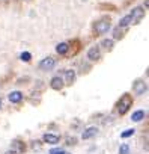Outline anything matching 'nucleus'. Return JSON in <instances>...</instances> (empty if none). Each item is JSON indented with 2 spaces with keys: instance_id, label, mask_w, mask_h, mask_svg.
Instances as JSON below:
<instances>
[{
  "instance_id": "1",
  "label": "nucleus",
  "mask_w": 149,
  "mask_h": 154,
  "mask_svg": "<svg viewBox=\"0 0 149 154\" xmlns=\"http://www.w3.org/2000/svg\"><path fill=\"white\" fill-rule=\"evenodd\" d=\"M133 106V97L130 94H124L119 101H118V113L119 115H125Z\"/></svg>"
},
{
  "instance_id": "2",
  "label": "nucleus",
  "mask_w": 149,
  "mask_h": 154,
  "mask_svg": "<svg viewBox=\"0 0 149 154\" xmlns=\"http://www.w3.org/2000/svg\"><path fill=\"white\" fill-rule=\"evenodd\" d=\"M110 27H112L110 18H101V20H98V21L95 23L94 30H95L97 35H104V33H107V32L110 30Z\"/></svg>"
},
{
  "instance_id": "3",
  "label": "nucleus",
  "mask_w": 149,
  "mask_h": 154,
  "mask_svg": "<svg viewBox=\"0 0 149 154\" xmlns=\"http://www.w3.org/2000/svg\"><path fill=\"white\" fill-rule=\"evenodd\" d=\"M130 17H131V23H133V24H139V23L143 20V17H145V9L140 8V6H137V8H134V9L131 11Z\"/></svg>"
},
{
  "instance_id": "4",
  "label": "nucleus",
  "mask_w": 149,
  "mask_h": 154,
  "mask_svg": "<svg viewBox=\"0 0 149 154\" xmlns=\"http://www.w3.org/2000/svg\"><path fill=\"white\" fill-rule=\"evenodd\" d=\"M54 65H56V60L51 57V56H47V57H44L41 62H39V69H42V71H51L53 68H54Z\"/></svg>"
},
{
  "instance_id": "5",
  "label": "nucleus",
  "mask_w": 149,
  "mask_h": 154,
  "mask_svg": "<svg viewBox=\"0 0 149 154\" xmlns=\"http://www.w3.org/2000/svg\"><path fill=\"white\" fill-rule=\"evenodd\" d=\"M26 151V143L21 140H14L9 148V154H23Z\"/></svg>"
},
{
  "instance_id": "6",
  "label": "nucleus",
  "mask_w": 149,
  "mask_h": 154,
  "mask_svg": "<svg viewBox=\"0 0 149 154\" xmlns=\"http://www.w3.org/2000/svg\"><path fill=\"white\" fill-rule=\"evenodd\" d=\"M133 91H134V94H137V95H143V94L148 91V85H146V82L142 80V79L136 80L134 85H133Z\"/></svg>"
},
{
  "instance_id": "7",
  "label": "nucleus",
  "mask_w": 149,
  "mask_h": 154,
  "mask_svg": "<svg viewBox=\"0 0 149 154\" xmlns=\"http://www.w3.org/2000/svg\"><path fill=\"white\" fill-rule=\"evenodd\" d=\"M88 59L91 62H98L101 59V50H100L98 45H94L88 50Z\"/></svg>"
},
{
  "instance_id": "8",
  "label": "nucleus",
  "mask_w": 149,
  "mask_h": 154,
  "mask_svg": "<svg viewBox=\"0 0 149 154\" xmlns=\"http://www.w3.org/2000/svg\"><path fill=\"white\" fill-rule=\"evenodd\" d=\"M50 86H51V89H54V91H62L63 86H65L63 79H62L60 75H54L53 79L50 80Z\"/></svg>"
},
{
  "instance_id": "9",
  "label": "nucleus",
  "mask_w": 149,
  "mask_h": 154,
  "mask_svg": "<svg viewBox=\"0 0 149 154\" xmlns=\"http://www.w3.org/2000/svg\"><path fill=\"white\" fill-rule=\"evenodd\" d=\"M76 71L74 69H66L65 71V79H63V83L65 85H72L74 82H76Z\"/></svg>"
},
{
  "instance_id": "10",
  "label": "nucleus",
  "mask_w": 149,
  "mask_h": 154,
  "mask_svg": "<svg viewBox=\"0 0 149 154\" xmlns=\"http://www.w3.org/2000/svg\"><path fill=\"white\" fill-rule=\"evenodd\" d=\"M42 140H44L45 143H50V145H56V143H59V140H60V137H59L57 134H51V133H45V134L42 136Z\"/></svg>"
},
{
  "instance_id": "11",
  "label": "nucleus",
  "mask_w": 149,
  "mask_h": 154,
  "mask_svg": "<svg viewBox=\"0 0 149 154\" xmlns=\"http://www.w3.org/2000/svg\"><path fill=\"white\" fill-rule=\"evenodd\" d=\"M98 134V128L97 127H88L83 133H82V137L86 140V139H91V137H94V136H97Z\"/></svg>"
},
{
  "instance_id": "12",
  "label": "nucleus",
  "mask_w": 149,
  "mask_h": 154,
  "mask_svg": "<svg viewBox=\"0 0 149 154\" xmlns=\"http://www.w3.org/2000/svg\"><path fill=\"white\" fill-rule=\"evenodd\" d=\"M8 98H9L11 103H20V101L23 100V92H20V91H14V92H11V94L8 95Z\"/></svg>"
},
{
  "instance_id": "13",
  "label": "nucleus",
  "mask_w": 149,
  "mask_h": 154,
  "mask_svg": "<svg viewBox=\"0 0 149 154\" xmlns=\"http://www.w3.org/2000/svg\"><path fill=\"white\" fill-rule=\"evenodd\" d=\"M68 50H69V44H68V42H60V44L56 45V51H57L59 54H66Z\"/></svg>"
},
{
  "instance_id": "14",
  "label": "nucleus",
  "mask_w": 149,
  "mask_h": 154,
  "mask_svg": "<svg viewBox=\"0 0 149 154\" xmlns=\"http://www.w3.org/2000/svg\"><path fill=\"white\" fill-rule=\"evenodd\" d=\"M145 116H146V112H145V110H136V112L131 115V119H133L134 122H140Z\"/></svg>"
},
{
  "instance_id": "15",
  "label": "nucleus",
  "mask_w": 149,
  "mask_h": 154,
  "mask_svg": "<svg viewBox=\"0 0 149 154\" xmlns=\"http://www.w3.org/2000/svg\"><path fill=\"white\" fill-rule=\"evenodd\" d=\"M101 45H103V48H104L106 51H112V50H113V45H115V41L107 38V39H103Z\"/></svg>"
},
{
  "instance_id": "16",
  "label": "nucleus",
  "mask_w": 149,
  "mask_h": 154,
  "mask_svg": "<svg viewBox=\"0 0 149 154\" xmlns=\"http://www.w3.org/2000/svg\"><path fill=\"white\" fill-rule=\"evenodd\" d=\"M124 33H125V29H122V27H119V26H116V27L113 29V38H115V39H122V38H124Z\"/></svg>"
},
{
  "instance_id": "17",
  "label": "nucleus",
  "mask_w": 149,
  "mask_h": 154,
  "mask_svg": "<svg viewBox=\"0 0 149 154\" xmlns=\"http://www.w3.org/2000/svg\"><path fill=\"white\" fill-rule=\"evenodd\" d=\"M128 24H131V17H130V14H128V15H125V17H122L118 26H119V27H122V29H125Z\"/></svg>"
},
{
  "instance_id": "18",
  "label": "nucleus",
  "mask_w": 149,
  "mask_h": 154,
  "mask_svg": "<svg viewBox=\"0 0 149 154\" xmlns=\"http://www.w3.org/2000/svg\"><path fill=\"white\" fill-rule=\"evenodd\" d=\"M134 131H136L134 128H128V130H125V131H122V133H121V137H122V139L130 137V136H133V134H134Z\"/></svg>"
},
{
  "instance_id": "19",
  "label": "nucleus",
  "mask_w": 149,
  "mask_h": 154,
  "mask_svg": "<svg viewBox=\"0 0 149 154\" xmlns=\"http://www.w3.org/2000/svg\"><path fill=\"white\" fill-rule=\"evenodd\" d=\"M119 154H130V146H128L127 143L121 145V146H119Z\"/></svg>"
},
{
  "instance_id": "20",
  "label": "nucleus",
  "mask_w": 149,
  "mask_h": 154,
  "mask_svg": "<svg viewBox=\"0 0 149 154\" xmlns=\"http://www.w3.org/2000/svg\"><path fill=\"white\" fill-rule=\"evenodd\" d=\"M30 57H32V54H30L29 51H24V53H21V56H20V59H21V60H24V62H29V60H30Z\"/></svg>"
},
{
  "instance_id": "21",
  "label": "nucleus",
  "mask_w": 149,
  "mask_h": 154,
  "mask_svg": "<svg viewBox=\"0 0 149 154\" xmlns=\"http://www.w3.org/2000/svg\"><path fill=\"white\" fill-rule=\"evenodd\" d=\"M48 154H68L65 149H62V148H56V149H51Z\"/></svg>"
},
{
  "instance_id": "22",
  "label": "nucleus",
  "mask_w": 149,
  "mask_h": 154,
  "mask_svg": "<svg viewBox=\"0 0 149 154\" xmlns=\"http://www.w3.org/2000/svg\"><path fill=\"white\" fill-rule=\"evenodd\" d=\"M66 140H68V142H66V143H68V145H71V143H72V145H74V143H76V139H74V137H68V139H66Z\"/></svg>"
},
{
  "instance_id": "23",
  "label": "nucleus",
  "mask_w": 149,
  "mask_h": 154,
  "mask_svg": "<svg viewBox=\"0 0 149 154\" xmlns=\"http://www.w3.org/2000/svg\"><path fill=\"white\" fill-rule=\"evenodd\" d=\"M0 109H2V100H0Z\"/></svg>"
},
{
  "instance_id": "24",
  "label": "nucleus",
  "mask_w": 149,
  "mask_h": 154,
  "mask_svg": "<svg viewBox=\"0 0 149 154\" xmlns=\"http://www.w3.org/2000/svg\"><path fill=\"white\" fill-rule=\"evenodd\" d=\"M6 154H9V151H8V152H6Z\"/></svg>"
}]
</instances>
